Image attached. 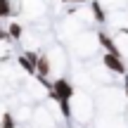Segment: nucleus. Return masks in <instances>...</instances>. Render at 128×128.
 Returning a JSON list of instances; mask_svg holds the SVG:
<instances>
[{
  "label": "nucleus",
  "mask_w": 128,
  "mask_h": 128,
  "mask_svg": "<svg viewBox=\"0 0 128 128\" xmlns=\"http://www.w3.org/2000/svg\"><path fill=\"white\" fill-rule=\"evenodd\" d=\"M0 43H12L7 36V28H2V26H0Z\"/></svg>",
  "instance_id": "obj_10"
},
{
  "label": "nucleus",
  "mask_w": 128,
  "mask_h": 128,
  "mask_svg": "<svg viewBox=\"0 0 128 128\" xmlns=\"http://www.w3.org/2000/svg\"><path fill=\"white\" fill-rule=\"evenodd\" d=\"M90 7H92V17H95V22L97 24H104L107 22V14H104V7L100 5V0H92Z\"/></svg>",
  "instance_id": "obj_9"
},
{
  "label": "nucleus",
  "mask_w": 128,
  "mask_h": 128,
  "mask_svg": "<svg viewBox=\"0 0 128 128\" xmlns=\"http://www.w3.org/2000/svg\"><path fill=\"white\" fill-rule=\"evenodd\" d=\"M38 57H40V52H36V50H26V52H22V55L17 57V62H19V66H22V71L28 74V76H36Z\"/></svg>",
  "instance_id": "obj_2"
},
{
  "label": "nucleus",
  "mask_w": 128,
  "mask_h": 128,
  "mask_svg": "<svg viewBox=\"0 0 128 128\" xmlns=\"http://www.w3.org/2000/svg\"><path fill=\"white\" fill-rule=\"evenodd\" d=\"M102 64H104V69H109L112 74H121V76H126V64L121 60L119 55H109V52H104L102 55Z\"/></svg>",
  "instance_id": "obj_3"
},
{
  "label": "nucleus",
  "mask_w": 128,
  "mask_h": 128,
  "mask_svg": "<svg viewBox=\"0 0 128 128\" xmlns=\"http://www.w3.org/2000/svg\"><path fill=\"white\" fill-rule=\"evenodd\" d=\"M124 92H126V97H128V74H126V78H124Z\"/></svg>",
  "instance_id": "obj_11"
},
{
  "label": "nucleus",
  "mask_w": 128,
  "mask_h": 128,
  "mask_svg": "<svg viewBox=\"0 0 128 128\" xmlns=\"http://www.w3.org/2000/svg\"><path fill=\"white\" fill-rule=\"evenodd\" d=\"M48 92H50V97H52L55 102H69L74 95H76V88H74V83L69 81V78L60 76V78L52 81V88H50Z\"/></svg>",
  "instance_id": "obj_1"
},
{
  "label": "nucleus",
  "mask_w": 128,
  "mask_h": 128,
  "mask_svg": "<svg viewBox=\"0 0 128 128\" xmlns=\"http://www.w3.org/2000/svg\"><path fill=\"white\" fill-rule=\"evenodd\" d=\"M50 71H52V60H50V55H48V52H40L38 64H36V76L48 78V76H50Z\"/></svg>",
  "instance_id": "obj_4"
},
{
  "label": "nucleus",
  "mask_w": 128,
  "mask_h": 128,
  "mask_svg": "<svg viewBox=\"0 0 128 128\" xmlns=\"http://www.w3.org/2000/svg\"><path fill=\"white\" fill-rule=\"evenodd\" d=\"M0 26H2V19H0Z\"/></svg>",
  "instance_id": "obj_13"
},
{
  "label": "nucleus",
  "mask_w": 128,
  "mask_h": 128,
  "mask_svg": "<svg viewBox=\"0 0 128 128\" xmlns=\"http://www.w3.org/2000/svg\"><path fill=\"white\" fill-rule=\"evenodd\" d=\"M7 36H10V40H22V38H24V26L19 22H10Z\"/></svg>",
  "instance_id": "obj_7"
},
{
  "label": "nucleus",
  "mask_w": 128,
  "mask_h": 128,
  "mask_svg": "<svg viewBox=\"0 0 128 128\" xmlns=\"http://www.w3.org/2000/svg\"><path fill=\"white\" fill-rule=\"evenodd\" d=\"M17 12H19V7H17V0H0V19L14 17Z\"/></svg>",
  "instance_id": "obj_6"
},
{
  "label": "nucleus",
  "mask_w": 128,
  "mask_h": 128,
  "mask_svg": "<svg viewBox=\"0 0 128 128\" xmlns=\"http://www.w3.org/2000/svg\"><path fill=\"white\" fill-rule=\"evenodd\" d=\"M62 2H86V0H62Z\"/></svg>",
  "instance_id": "obj_12"
},
{
  "label": "nucleus",
  "mask_w": 128,
  "mask_h": 128,
  "mask_svg": "<svg viewBox=\"0 0 128 128\" xmlns=\"http://www.w3.org/2000/svg\"><path fill=\"white\" fill-rule=\"evenodd\" d=\"M17 116L12 114V112H2L0 114V128H17Z\"/></svg>",
  "instance_id": "obj_8"
},
{
  "label": "nucleus",
  "mask_w": 128,
  "mask_h": 128,
  "mask_svg": "<svg viewBox=\"0 0 128 128\" xmlns=\"http://www.w3.org/2000/svg\"><path fill=\"white\" fill-rule=\"evenodd\" d=\"M97 40H100V45L104 48V50L109 52V55H119V57H121V50H119V45H116V40L109 36V33L100 31V33H97Z\"/></svg>",
  "instance_id": "obj_5"
}]
</instances>
